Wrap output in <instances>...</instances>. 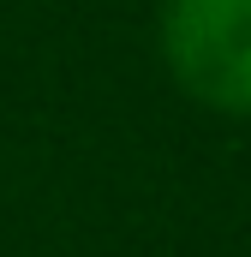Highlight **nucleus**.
Returning a JSON list of instances; mask_svg holds the SVG:
<instances>
[{
  "label": "nucleus",
  "instance_id": "1",
  "mask_svg": "<svg viewBox=\"0 0 251 257\" xmlns=\"http://www.w3.org/2000/svg\"><path fill=\"white\" fill-rule=\"evenodd\" d=\"M156 42L197 108L251 120V0H162Z\"/></svg>",
  "mask_w": 251,
  "mask_h": 257
}]
</instances>
